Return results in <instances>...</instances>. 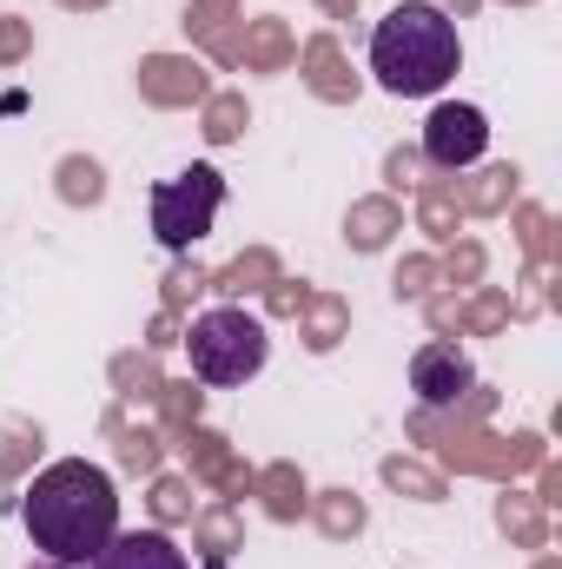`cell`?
<instances>
[{
  "label": "cell",
  "instance_id": "cell-1",
  "mask_svg": "<svg viewBox=\"0 0 562 569\" xmlns=\"http://www.w3.org/2000/svg\"><path fill=\"white\" fill-rule=\"evenodd\" d=\"M20 523L33 537L40 557H60V563H93L113 537H120V490L100 463L87 457H60L47 463L27 497H20Z\"/></svg>",
  "mask_w": 562,
  "mask_h": 569
},
{
  "label": "cell",
  "instance_id": "cell-2",
  "mask_svg": "<svg viewBox=\"0 0 562 569\" xmlns=\"http://www.w3.org/2000/svg\"><path fill=\"white\" fill-rule=\"evenodd\" d=\"M456 67H463V40H456V20L436 0H398L371 27V73L398 100L443 93L456 80Z\"/></svg>",
  "mask_w": 562,
  "mask_h": 569
},
{
  "label": "cell",
  "instance_id": "cell-3",
  "mask_svg": "<svg viewBox=\"0 0 562 569\" xmlns=\"http://www.w3.org/2000/svg\"><path fill=\"white\" fill-rule=\"evenodd\" d=\"M265 358H272V338H265V325H259L252 311H239V305H212V311L192 318L185 365H192L199 385H212V391H239V385H252V378L265 371Z\"/></svg>",
  "mask_w": 562,
  "mask_h": 569
},
{
  "label": "cell",
  "instance_id": "cell-4",
  "mask_svg": "<svg viewBox=\"0 0 562 569\" xmlns=\"http://www.w3.org/2000/svg\"><path fill=\"white\" fill-rule=\"evenodd\" d=\"M219 206H225L219 166H185V172H172V179L152 186V239L165 252H185V246H199L212 232Z\"/></svg>",
  "mask_w": 562,
  "mask_h": 569
},
{
  "label": "cell",
  "instance_id": "cell-5",
  "mask_svg": "<svg viewBox=\"0 0 562 569\" xmlns=\"http://www.w3.org/2000/svg\"><path fill=\"white\" fill-rule=\"evenodd\" d=\"M483 152H490V120H483V107H463V100L430 107V120H423V159H430V166L463 172V166H476Z\"/></svg>",
  "mask_w": 562,
  "mask_h": 569
},
{
  "label": "cell",
  "instance_id": "cell-6",
  "mask_svg": "<svg viewBox=\"0 0 562 569\" xmlns=\"http://www.w3.org/2000/svg\"><path fill=\"white\" fill-rule=\"evenodd\" d=\"M470 385H476V365H470L463 345H418V358H411V391H418L430 411L456 405Z\"/></svg>",
  "mask_w": 562,
  "mask_h": 569
},
{
  "label": "cell",
  "instance_id": "cell-7",
  "mask_svg": "<svg viewBox=\"0 0 562 569\" xmlns=\"http://www.w3.org/2000/svg\"><path fill=\"white\" fill-rule=\"evenodd\" d=\"M93 569H192V563H185V550H179L165 530H120V537L93 557Z\"/></svg>",
  "mask_w": 562,
  "mask_h": 569
},
{
  "label": "cell",
  "instance_id": "cell-8",
  "mask_svg": "<svg viewBox=\"0 0 562 569\" xmlns=\"http://www.w3.org/2000/svg\"><path fill=\"white\" fill-rule=\"evenodd\" d=\"M27 569H87V563H60V557H33Z\"/></svg>",
  "mask_w": 562,
  "mask_h": 569
}]
</instances>
